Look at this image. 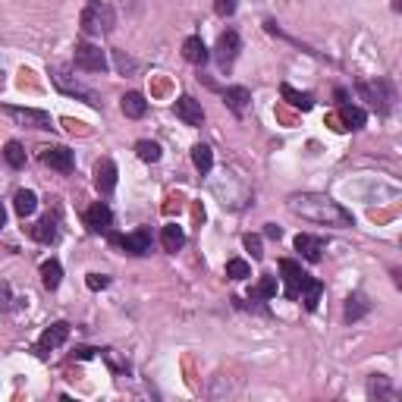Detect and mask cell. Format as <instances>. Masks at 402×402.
Wrapping results in <instances>:
<instances>
[{
    "instance_id": "obj_15",
    "label": "cell",
    "mask_w": 402,
    "mask_h": 402,
    "mask_svg": "<svg viewBox=\"0 0 402 402\" xmlns=\"http://www.w3.org/2000/svg\"><path fill=\"white\" fill-rule=\"evenodd\" d=\"M296 252L305 261H320V258H324V239L308 236V233H299V236H296Z\"/></svg>"
},
{
    "instance_id": "obj_3",
    "label": "cell",
    "mask_w": 402,
    "mask_h": 402,
    "mask_svg": "<svg viewBox=\"0 0 402 402\" xmlns=\"http://www.w3.org/2000/svg\"><path fill=\"white\" fill-rule=\"evenodd\" d=\"M358 95L365 100H371V107L377 113H390L393 100H396V91L387 79H377V82H358Z\"/></svg>"
},
{
    "instance_id": "obj_22",
    "label": "cell",
    "mask_w": 402,
    "mask_h": 402,
    "mask_svg": "<svg viewBox=\"0 0 402 402\" xmlns=\"http://www.w3.org/2000/svg\"><path fill=\"white\" fill-rule=\"evenodd\" d=\"M339 119L346 123V129H365L368 123V113L361 110V107H352V104H339Z\"/></svg>"
},
{
    "instance_id": "obj_36",
    "label": "cell",
    "mask_w": 402,
    "mask_h": 402,
    "mask_svg": "<svg viewBox=\"0 0 402 402\" xmlns=\"http://www.w3.org/2000/svg\"><path fill=\"white\" fill-rule=\"evenodd\" d=\"M85 286H89V290H107V286H110V277H104V273H89V280H85Z\"/></svg>"
},
{
    "instance_id": "obj_4",
    "label": "cell",
    "mask_w": 402,
    "mask_h": 402,
    "mask_svg": "<svg viewBox=\"0 0 402 402\" xmlns=\"http://www.w3.org/2000/svg\"><path fill=\"white\" fill-rule=\"evenodd\" d=\"M72 63L79 66V70H85V72H107V53L98 48V44H91V41H82V44H76V53H72Z\"/></svg>"
},
{
    "instance_id": "obj_33",
    "label": "cell",
    "mask_w": 402,
    "mask_h": 402,
    "mask_svg": "<svg viewBox=\"0 0 402 402\" xmlns=\"http://www.w3.org/2000/svg\"><path fill=\"white\" fill-rule=\"evenodd\" d=\"M19 299H13V290L6 280H0V311H10V308H16Z\"/></svg>"
},
{
    "instance_id": "obj_8",
    "label": "cell",
    "mask_w": 402,
    "mask_h": 402,
    "mask_svg": "<svg viewBox=\"0 0 402 402\" xmlns=\"http://www.w3.org/2000/svg\"><path fill=\"white\" fill-rule=\"evenodd\" d=\"M85 226H89L91 233L110 236V233H113V211L107 207V201H95V205L85 211Z\"/></svg>"
},
{
    "instance_id": "obj_38",
    "label": "cell",
    "mask_w": 402,
    "mask_h": 402,
    "mask_svg": "<svg viewBox=\"0 0 402 402\" xmlns=\"http://www.w3.org/2000/svg\"><path fill=\"white\" fill-rule=\"evenodd\" d=\"M264 233H267L271 239H280V236H283V230H280L277 223H267V230H264Z\"/></svg>"
},
{
    "instance_id": "obj_34",
    "label": "cell",
    "mask_w": 402,
    "mask_h": 402,
    "mask_svg": "<svg viewBox=\"0 0 402 402\" xmlns=\"http://www.w3.org/2000/svg\"><path fill=\"white\" fill-rule=\"evenodd\" d=\"M113 63H117V70H119V72H136V60L126 57L123 51H113Z\"/></svg>"
},
{
    "instance_id": "obj_11",
    "label": "cell",
    "mask_w": 402,
    "mask_h": 402,
    "mask_svg": "<svg viewBox=\"0 0 402 402\" xmlns=\"http://www.w3.org/2000/svg\"><path fill=\"white\" fill-rule=\"evenodd\" d=\"M41 164L51 167V170H57V173H72L76 157H72L70 148H63V145H53V148H44L41 151Z\"/></svg>"
},
{
    "instance_id": "obj_32",
    "label": "cell",
    "mask_w": 402,
    "mask_h": 402,
    "mask_svg": "<svg viewBox=\"0 0 402 402\" xmlns=\"http://www.w3.org/2000/svg\"><path fill=\"white\" fill-rule=\"evenodd\" d=\"M390 393H393V390H390V380L380 377V374H374L371 384H368V396H371V399L377 396V399H380V396H390Z\"/></svg>"
},
{
    "instance_id": "obj_5",
    "label": "cell",
    "mask_w": 402,
    "mask_h": 402,
    "mask_svg": "<svg viewBox=\"0 0 402 402\" xmlns=\"http://www.w3.org/2000/svg\"><path fill=\"white\" fill-rule=\"evenodd\" d=\"M110 242L119 245L126 254H136V258H142V254L151 252V230H148V226H138L136 233H126V236L110 233Z\"/></svg>"
},
{
    "instance_id": "obj_18",
    "label": "cell",
    "mask_w": 402,
    "mask_h": 402,
    "mask_svg": "<svg viewBox=\"0 0 402 402\" xmlns=\"http://www.w3.org/2000/svg\"><path fill=\"white\" fill-rule=\"evenodd\" d=\"M183 57L189 60L192 66H205L211 53H207V44L201 41L198 35H192V38H186V41H183Z\"/></svg>"
},
{
    "instance_id": "obj_19",
    "label": "cell",
    "mask_w": 402,
    "mask_h": 402,
    "mask_svg": "<svg viewBox=\"0 0 402 402\" xmlns=\"http://www.w3.org/2000/svg\"><path fill=\"white\" fill-rule=\"evenodd\" d=\"M29 233H32V239H35V242H41V245H53V242H57V236H60L57 220H51V217L38 220L35 226H29Z\"/></svg>"
},
{
    "instance_id": "obj_10",
    "label": "cell",
    "mask_w": 402,
    "mask_h": 402,
    "mask_svg": "<svg viewBox=\"0 0 402 402\" xmlns=\"http://www.w3.org/2000/svg\"><path fill=\"white\" fill-rule=\"evenodd\" d=\"M19 126H32V129H51V117L44 110H32V107H4Z\"/></svg>"
},
{
    "instance_id": "obj_13",
    "label": "cell",
    "mask_w": 402,
    "mask_h": 402,
    "mask_svg": "<svg viewBox=\"0 0 402 402\" xmlns=\"http://www.w3.org/2000/svg\"><path fill=\"white\" fill-rule=\"evenodd\" d=\"M53 82H57V89L60 91H66V95H76V98H82L89 107H100V100L98 95L91 89H85V85H79V82H70L66 79V70H53Z\"/></svg>"
},
{
    "instance_id": "obj_27",
    "label": "cell",
    "mask_w": 402,
    "mask_h": 402,
    "mask_svg": "<svg viewBox=\"0 0 402 402\" xmlns=\"http://www.w3.org/2000/svg\"><path fill=\"white\" fill-rule=\"evenodd\" d=\"M249 296H252L254 302H258V299H273V296H277V277H271V273H264V277H261L258 283L252 286V292H249Z\"/></svg>"
},
{
    "instance_id": "obj_39",
    "label": "cell",
    "mask_w": 402,
    "mask_h": 402,
    "mask_svg": "<svg viewBox=\"0 0 402 402\" xmlns=\"http://www.w3.org/2000/svg\"><path fill=\"white\" fill-rule=\"evenodd\" d=\"M79 352V358H91V355H95V349H76Z\"/></svg>"
},
{
    "instance_id": "obj_20",
    "label": "cell",
    "mask_w": 402,
    "mask_h": 402,
    "mask_svg": "<svg viewBox=\"0 0 402 402\" xmlns=\"http://www.w3.org/2000/svg\"><path fill=\"white\" fill-rule=\"evenodd\" d=\"M160 245H164V252H173V254H176V252L186 245V233H183V226L167 223L164 230H160Z\"/></svg>"
},
{
    "instance_id": "obj_12",
    "label": "cell",
    "mask_w": 402,
    "mask_h": 402,
    "mask_svg": "<svg viewBox=\"0 0 402 402\" xmlns=\"http://www.w3.org/2000/svg\"><path fill=\"white\" fill-rule=\"evenodd\" d=\"M117 164H113L110 157H100L95 164V189L100 192V195H110L113 189H117Z\"/></svg>"
},
{
    "instance_id": "obj_21",
    "label": "cell",
    "mask_w": 402,
    "mask_h": 402,
    "mask_svg": "<svg viewBox=\"0 0 402 402\" xmlns=\"http://www.w3.org/2000/svg\"><path fill=\"white\" fill-rule=\"evenodd\" d=\"M371 311V302H368V296L365 292H352L349 299H346V320H361L365 318V314Z\"/></svg>"
},
{
    "instance_id": "obj_30",
    "label": "cell",
    "mask_w": 402,
    "mask_h": 402,
    "mask_svg": "<svg viewBox=\"0 0 402 402\" xmlns=\"http://www.w3.org/2000/svg\"><path fill=\"white\" fill-rule=\"evenodd\" d=\"M136 154L145 160V164H157L164 151H160L157 142H151V138H142V142H136Z\"/></svg>"
},
{
    "instance_id": "obj_17",
    "label": "cell",
    "mask_w": 402,
    "mask_h": 402,
    "mask_svg": "<svg viewBox=\"0 0 402 402\" xmlns=\"http://www.w3.org/2000/svg\"><path fill=\"white\" fill-rule=\"evenodd\" d=\"M223 100L236 117H245V107H249V100H252V91L242 89V85H233V89L223 91Z\"/></svg>"
},
{
    "instance_id": "obj_35",
    "label": "cell",
    "mask_w": 402,
    "mask_h": 402,
    "mask_svg": "<svg viewBox=\"0 0 402 402\" xmlns=\"http://www.w3.org/2000/svg\"><path fill=\"white\" fill-rule=\"evenodd\" d=\"M236 6H239V0H214V13H217V16H233V13H236Z\"/></svg>"
},
{
    "instance_id": "obj_25",
    "label": "cell",
    "mask_w": 402,
    "mask_h": 402,
    "mask_svg": "<svg viewBox=\"0 0 402 402\" xmlns=\"http://www.w3.org/2000/svg\"><path fill=\"white\" fill-rule=\"evenodd\" d=\"M320 292H324V283H320V280H314V277H308L305 283H302V302H305V308L308 311H314V308H318V302H320Z\"/></svg>"
},
{
    "instance_id": "obj_41",
    "label": "cell",
    "mask_w": 402,
    "mask_h": 402,
    "mask_svg": "<svg viewBox=\"0 0 402 402\" xmlns=\"http://www.w3.org/2000/svg\"><path fill=\"white\" fill-rule=\"evenodd\" d=\"M393 10H396V13L402 10V0H393Z\"/></svg>"
},
{
    "instance_id": "obj_9",
    "label": "cell",
    "mask_w": 402,
    "mask_h": 402,
    "mask_svg": "<svg viewBox=\"0 0 402 402\" xmlns=\"http://www.w3.org/2000/svg\"><path fill=\"white\" fill-rule=\"evenodd\" d=\"M66 339H70V324H66V320H57V324H51L48 330L41 333V339H38L35 352H38V355H48L51 349H60Z\"/></svg>"
},
{
    "instance_id": "obj_2",
    "label": "cell",
    "mask_w": 402,
    "mask_h": 402,
    "mask_svg": "<svg viewBox=\"0 0 402 402\" xmlns=\"http://www.w3.org/2000/svg\"><path fill=\"white\" fill-rule=\"evenodd\" d=\"M117 16H113V6L104 0H89L82 10V32L85 35H104L113 29Z\"/></svg>"
},
{
    "instance_id": "obj_14",
    "label": "cell",
    "mask_w": 402,
    "mask_h": 402,
    "mask_svg": "<svg viewBox=\"0 0 402 402\" xmlns=\"http://www.w3.org/2000/svg\"><path fill=\"white\" fill-rule=\"evenodd\" d=\"M173 110H176V117L183 119L186 126H201L205 123V110H201V100L195 98H189V95H183L173 104Z\"/></svg>"
},
{
    "instance_id": "obj_40",
    "label": "cell",
    "mask_w": 402,
    "mask_h": 402,
    "mask_svg": "<svg viewBox=\"0 0 402 402\" xmlns=\"http://www.w3.org/2000/svg\"><path fill=\"white\" fill-rule=\"evenodd\" d=\"M4 226H6V207L0 205V230H4Z\"/></svg>"
},
{
    "instance_id": "obj_23",
    "label": "cell",
    "mask_w": 402,
    "mask_h": 402,
    "mask_svg": "<svg viewBox=\"0 0 402 402\" xmlns=\"http://www.w3.org/2000/svg\"><path fill=\"white\" fill-rule=\"evenodd\" d=\"M60 280H63V264H60L57 258L44 261V264H41V283H44V290L53 292L60 286Z\"/></svg>"
},
{
    "instance_id": "obj_1",
    "label": "cell",
    "mask_w": 402,
    "mask_h": 402,
    "mask_svg": "<svg viewBox=\"0 0 402 402\" xmlns=\"http://www.w3.org/2000/svg\"><path fill=\"white\" fill-rule=\"evenodd\" d=\"M290 211L299 214L302 220H311L320 226H355L352 211H346L339 201H333L330 195H320V192H299L290 195Z\"/></svg>"
},
{
    "instance_id": "obj_28",
    "label": "cell",
    "mask_w": 402,
    "mask_h": 402,
    "mask_svg": "<svg viewBox=\"0 0 402 402\" xmlns=\"http://www.w3.org/2000/svg\"><path fill=\"white\" fill-rule=\"evenodd\" d=\"M192 164H195L198 173H211V167H214V151L207 148V145H195V148H192Z\"/></svg>"
},
{
    "instance_id": "obj_26",
    "label": "cell",
    "mask_w": 402,
    "mask_h": 402,
    "mask_svg": "<svg viewBox=\"0 0 402 402\" xmlns=\"http://www.w3.org/2000/svg\"><path fill=\"white\" fill-rule=\"evenodd\" d=\"M280 95L290 100L296 110H311V107H314V98L308 95V91H296L292 85H283V89H280Z\"/></svg>"
},
{
    "instance_id": "obj_16",
    "label": "cell",
    "mask_w": 402,
    "mask_h": 402,
    "mask_svg": "<svg viewBox=\"0 0 402 402\" xmlns=\"http://www.w3.org/2000/svg\"><path fill=\"white\" fill-rule=\"evenodd\" d=\"M119 110L129 119H142L145 113H148V100H145V95H138V91H126V95L119 98Z\"/></svg>"
},
{
    "instance_id": "obj_31",
    "label": "cell",
    "mask_w": 402,
    "mask_h": 402,
    "mask_svg": "<svg viewBox=\"0 0 402 402\" xmlns=\"http://www.w3.org/2000/svg\"><path fill=\"white\" fill-rule=\"evenodd\" d=\"M226 277H230V280H249V277H252L249 261H242V258H230V261H226Z\"/></svg>"
},
{
    "instance_id": "obj_29",
    "label": "cell",
    "mask_w": 402,
    "mask_h": 402,
    "mask_svg": "<svg viewBox=\"0 0 402 402\" xmlns=\"http://www.w3.org/2000/svg\"><path fill=\"white\" fill-rule=\"evenodd\" d=\"M4 160L13 167V170H22L25 167V148L19 142H6L4 145Z\"/></svg>"
},
{
    "instance_id": "obj_37",
    "label": "cell",
    "mask_w": 402,
    "mask_h": 402,
    "mask_svg": "<svg viewBox=\"0 0 402 402\" xmlns=\"http://www.w3.org/2000/svg\"><path fill=\"white\" fill-rule=\"evenodd\" d=\"M245 249L252 252V258H254V261L264 258V249H261V236H252V233H249V236H245Z\"/></svg>"
},
{
    "instance_id": "obj_7",
    "label": "cell",
    "mask_w": 402,
    "mask_h": 402,
    "mask_svg": "<svg viewBox=\"0 0 402 402\" xmlns=\"http://www.w3.org/2000/svg\"><path fill=\"white\" fill-rule=\"evenodd\" d=\"M239 51H242V38H239V32L226 29L223 35L217 38V63H220V70H230V66L236 63Z\"/></svg>"
},
{
    "instance_id": "obj_6",
    "label": "cell",
    "mask_w": 402,
    "mask_h": 402,
    "mask_svg": "<svg viewBox=\"0 0 402 402\" xmlns=\"http://www.w3.org/2000/svg\"><path fill=\"white\" fill-rule=\"evenodd\" d=\"M280 273H283V296L290 299V302H296L299 292H302V283L308 280V273L302 271V267H299L292 258H283V261H280Z\"/></svg>"
},
{
    "instance_id": "obj_24",
    "label": "cell",
    "mask_w": 402,
    "mask_h": 402,
    "mask_svg": "<svg viewBox=\"0 0 402 402\" xmlns=\"http://www.w3.org/2000/svg\"><path fill=\"white\" fill-rule=\"evenodd\" d=\"M13 207H16L19 217H32L38 211V195L32 189H19L16 198H13Z\"/></svg>"
}]
</instances>
